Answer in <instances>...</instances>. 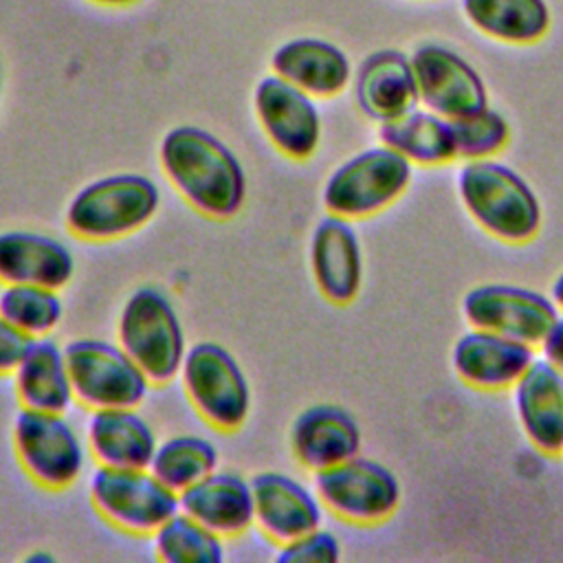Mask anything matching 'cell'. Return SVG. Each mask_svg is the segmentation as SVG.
Segmentation results:
<instances>
[{"instance_id": "cell-1", "label": "cell", "mask_w": 563, "mask_h": 563, "mask_svg": "<svg viewBox=\"0 0 563 563\" xmlns=\"http://www.w3.org/2000/svg\"><path fill=\"white\" fill-rule=\"evenodd\" d=\"M158 163L174 191L200 216L229 220L246 200V172L238 154L198 125L172 128L158 147Z\"/></svg>"}, {"instance_id": "cell-2", "label": "cell", "mask_w": 563, "mask_h": 563, "mask_svg": "<svg viewBox=\"0 0 563 563\" xmlns=\"http://www.w3.org/2000/svg\"><path fill=\"white\" fill-rule=\"evenodd\" d=\"M457 198L473 222L506 244L530 242L543 222L532 185L497 158L464 161L455 178Z\"/></svg>"}, {"instance_id": "cell-3", "label": "cell", "mask_w": 563, "mask_h": 563, "mask_svg": "<svg viewBox=\"0 0 563 563\" xmlns=\"http://www.w3.org/2000/svg\"><path fill=\"white\" fill-rule=\"evenodd\" d=\"M161 209L158 185L136 172L106 174L79 187L64 209L70 235L84 242H114L145 229Z\"/></svg>"}, {"instance_id": "cell-4", "label": "cell", "mask_w": 563, "mask_h": 563, "mask_svg": "<svg viewBox=\"0 0 563 563\" xmlns=\"http://www.w3.org/2000/svg\"><path fill=\"white\" fill-rule=\"evenodd\" d=\"M114 341L152 385L172 383L189 347L176 306L156 286H141L128 295L117 317Z\"/></svg>"}, {"instance_id": "cell-5", "label": "cell", "mask_w": 563, "mask_h": 563, "mask_svg": "<svg viewBox=\"0 0 563 563\" xmlns=\"http://www.w3.org/2000/svg\"><path fill=\"white\" fill-rule=\"evenodd\" d=\"M11 446L22 473L51 493L75 486L90 460L84 433L66 413L20 407L11 424Z\"/></svg>"}, {"instance_id": "cell-6", "label": "cell", "mask_w": 563, "mask_h": 563, "mask_svg": "<svg viewBox=\"0 0 563 563\" xmlns=\"http://www.w3.org/2000/svg\"><path fill=\"white\" fill-rule=\"evenodd\" d=\"M413 165L387 145L361 150L336 165L321 189L325 213L365 220L391 207L409 187Z\"/></svg>"}, {"instance_id": "cell-7", "label": "cell", "mask_w": 563, "mask_h": 563, "mask_svg": "<svg viewBox=\"0 0 563 563\" xmlns=\"http://www.w3.org/2000/svg\"><path fill=\"white\" fill-rule=\"evenodd\" d=\"M180 385L191 409L216 431L233 433L251 413V383L238 358L216 341L187 347Z\"/></svg>"}, {"instance_id": "cell-8", "label": "cell", "mask_w": 563, "mask_h": 563, "mask_svg": "<svg viewBox=\"0 0 563 563\" xmlns=\"http://www.w3.org/2000/svg\"><path fill=\"white\" fill-rule=\"evenodd\" d=\"M88 499L110 528L132 537H152L180 510L178 493L150 468L95 466L88 477Z\"/></svg>"}, {"instance_id": "cell-9", "label": "cell", "mask_w": 563, "mask_h": 563, "mask_svg": "<svg viewBox=\"0 0 563 563\" xmlns=\"http://www.w3.org/2000/svg\"><path fill=\"white\" fill-rule=\"evenodd\" d=\"M64 352L75 402L88 411L141 407L154 387L117 341L81 336L68 341Z\"/></svg>"}, {"instance_id": "cell-10", "label": "cell", "mask_w": 563, "mask_h": 563, "mask_svg": "<svg viewBox=\"0 0 563 563\" xmlns=\"http://www.w3.org/2000/svg\"><path fill=\"white\" fill-rule=\"evenodd\" d=\"M312 486L325 512L352 526L387 521L398 510L402 497L394 471L361 453L312 473Z\"/></svg>"}, {"instance_id": "cell-11", "label": "cell", "mask_w": 563, "mask_h": 563, "mask_svg": "<svg viewBox=\"0 0 563 563\" xmlns=\"http://www.w3.org/2000/svg\"><path fill=\"white\" fill-rule=\"evenodd\" d=\"M462 314L471 328L506 334L539 347L561 310L550 295L541 290L488 282L473 286L462 299Z\"/></svg>"}, {"instance_id": "cell-12", "label": "cell", "mask_w": 563, "mask_h": 563, "mask_svg": "<svg viewBox=\"0 0 563 563\" xmlns=\"http://www.w3.org/2000/svg\"><path fill=\"white\" fill-rule=\"evenodd\" d=\"M260 130L290 161H308L321 143V112L306 90L273 75L260 79L253 92Z\"/></svg>"}, {"instance_id": "cell-13", "label": "cell", "mask_w": 563, "mask_h": 563, "mask_svg": "<svg viewBox=\"0 0 563 563\" xmlns=\"http://www.w3.org/2000/svg\"><path fill=\"white\" fill-rule=\"evenodd\" d=\"M420 106L444 119H462L488 108L482 75L455 51L440 44L418 46L411 55Z\"/></svg>"}, {"instance_id": "cell-14", "label": "cell", "mask_w": 563, "mask_h": 563, "mask_svg": "<svg viewBox=\"0 0 563 563\" xmlns=\"http://www.w3.org/2000/svg\"><path fill=\"white\" fill-rule=\"evenodd\" d=\"M308 266L319 295L334 303H352L363 286V244L352 220L325 213L310 233Z\"/></svg>"}, {"instance_id": "cell-15", "label": "cell", "mask_w": 563, "mask_h": 563, "mask_svg": "<svg viewBox=\"0 0 563 563\" xmlns=\"http://www.w3.org/2000/svg\"><path fill=\"white\" fill-rule=\"evenodd\" d=\"M255 528L273 543L284 545L323 523L325 508L314 490L295 475L262 471L251 477Z\"/></svg>"}, {"instance_id": "cell-16", "label": "cell", "mask_w": 563, "mask_h": 563, "mask_svg": "<svg viewBox=\"0 0 563 563\" xmlns=\"http://www.w3.org/2000/svg\"><path fill=\"white\" fill-rule=\"evenodd\" d=\"M534 358V345L482 328L464 332L451 352L457 378L482 391L512 389Z\"/></svg>"}, {"instance_id": "cell-17", "label": "cell", "mask_w": 563, "mask_h": 563, "mask_svg": "<svg viewBox=\"0 0 563 563\" xmlns=\"http://www.w3.org/2000/svg\"><path fill=\"white\" fill-rule=\"evenodd\" d=\"M361 440L356 418L332 402H314L301 409L288 431L290 453L308 473H319L358 455Z\"/></svg>"}, {"instance_id": "cell-18", "label": "cell", "mask_w": 563, "mask_h": 563, "mask_svg": "<svg viewBox=\"0 0 563 563\" xmlns=\"http://www.w3.org/2000/svg\"><path fill=\"white\" fill-rule=\"evenodd\" d=\"M73 251L55 235L33 229L0 231V286L31 284L62 290L75 275Z\"/></svg>"}, {"instance_id": "cell-19", "label": "cell", "mask_w": 563, "mask_h": 563, "mask_svg": "<svg viewBox=\"0 0 563 563\" xmlns=\"http://www.w3.org/2000/svg\"><path fill=\"white\" fill-rule=\"evenodd\" d=\"M519 427L528 442L543 455L563 453V374L543 356L512 387Z\"/></svg>"}, {"instance_id": "cell-20", "label": "cell", "mask_w": 563, "mask_h": 563, "mask_svg": "<svg viewBox=\"0 0 563 563\" xmlns=\"http://www.w3.org/2000/svg\"><path fill=\"white\" fill-rule=\"evenodd\" d=\"M180 510L224 541L255 528L251 479L235 471L216 468L194 486L178 493Z\"/></svg>"}, {"instance_id": "cell-21", "label": "cell", "mask_w": 563, "mask_h": 563, "mask_svg": "<svg viewBox=\"0 0 563 563\" xmlns=\"http://www.w3.org/2000/svg\"><path fill=\"white\" fill-rule=\"evenodd\" d=\"M95 466L150 468L158 438L139 407H110L90 411L84 429Z\"/></svg>"}, {"instance_id": "cell-22", "label": "cell", "mask_w": 563, "mask_h": 563, "mask_svg": "<svg viewBox=\"0 0 563 563\" xmlns=\"http://www.w3.org/2000/svg\"><path fill=\"white\" fill-rule=\"evenodd\" d=\"M354 97L372 121H389L420 106L411 57L383 48L367 55L354 75Z\"/></svg>"}, {"instance_id": "cell-23", "label": "cell", "mask_w": 563, "mask_h": 563, "mask_svg": "<svg viewBox=\"0 0 563 563\" xmlns=\"http://www.w3.org/2000/svg\"><path fill=\"white\" fill-rule=\"evenodd\" d=\"M273 73L314 99L341 95L352 81L347 55L321 37H295L277 46L271 57Z\"/></svg>"}, {"instance_id": "cell-24", "label": "cell", "mask_w": 563, "mask_h": 563, "mask_svg": "<svg viewBox=\"0 0 563 563\" xmlns=\"http://www.w3.org/2000/svg\"><path fill=\"white\" fill-rule=\"evenodd\" d=\"M11 378L22 409L66 413L75 405L66 352L51 336L31 341Z\"/></svg>"}, {"instance_id": "cell-25", "label": "cell", "mask_w": 563, "mask_h": 563, "mask_svg": "<svg viewBox=\"0 0 563 563\" xmlns=\"http://www.w3.org/2000/svg\"><path fill=\"white\" fill-rule=\"evenodd\" d=\"M378 139L383 145L402 154L411 165L440 167L457 158L451 119L424 106L378 123Z\"/></svg>"}, {"instance_id": "cell-26", "label": "cell", "mask_w": 563, "mask_h": 563, "mask_svg": "<svg viewBox=\"0 0 563 563\" xmlns=\"http://www.w3.org/2000/svg\"><path fill=\"white\" fill-rule=\"evenodd\" d=\"M468 22L506 44H534L550 29L545 0H462Z\"/></svg>"}, {"instance_id": "cell-27", "label": "cell", "mask_w": 563, "mask_h": 563, "mask_svg": "<svg viewBox=\"0 0 563 563\" xmlns=\"http://www.w3.org/2000/svg\"><path fill=\"white\" fill-rule=\"evenodd\" d=\"M220 468L218 446L198 433H178L158 440L150 471L172 490L183 493Z\"/></svg>"}, {"instance_id": "cell-28", "label": "cell", "mask_w": 563, "mask_h": 563, "mask_svg": "<svg viewBox=\"0 0 563 563\" xmlns=\"http://www.w3.org/2000/svg\"><path fill=\"white\" fill-rule=\"evenodd\" d=\"M152 552L163 563H222L224 539L178 510L150 537Z\"/></svg>"}, {"instance_id": "cell-29", "label": "cell", "mask_w": 563, "mask_h": 563, "mask_svg": "<svg viewBox=\"0 0 563 563\" xmlns=\"http://www.w3.org/2000/svg\"><path fill=\"white\" fill-rule=\"evenodd\" d=\"M0 317L31 339L51 336L64 317L59 290L31 284H9L0 290Z\"/></svg>"}, {"instance_id": "cell-30", "label": "cell", "mask_w": 563, "mask_h": 563, "mask_svg": "<svg viewBox=\"0 0 563 563\" xmlns=\"http://www.w3.org/2000/svg\"><path fill=\"white\" fill-rule=\"evenodd\" d=\"M455 152L462 161L495 158L510 141V125L495 108H484L462 119H453Z\"/></svg>"}, {"instance_id": "cell-31", "label": "cell", "mask_w": 563, "mask_h": 563, "mask_svg": "<svg viewBox=\"0 0 563 563\" xmlns=\"http://www.w3.org/2000/svg\"><path fill=\"white\" fill-rule=\"evenodd\" d=\"M275 559L279 563H334L341 559V539L332 530L319 526L277 545Z\"/></svg>"}, {"instance_id": "cell-32", "label": "cell", "mask_w": 563, "mask_h": 563, "mask_svg": "<svg viewBox=\"0 0 563 563\" xmlns=\"http://www.w3.org/2000/svg\"><path fill=\"white\" fill-rule=\"evenodd\" d=\"M31 336L11 325L4 317H0V376H11L20 361L24 358Z\"/></svg>"}, {"instance_id": "cell-33", "label": "cell", "mask_w": 563, "mask_h": 563, "mask_svg": "<svg viewBox=\"0 0 563 563\" xmlns=\"http://www.w3.org/2000/svg\"><path fill=\"white\" fill-rule=\"evenodd\" d=\"M541 356L563 374V312L539 345Z\"/></svg>"}, {"instance_id": "cell-34", "label": "cell", "mask_w": 563, "mask_h": 563, "mask_svg": "<svg viewBox=\"0 0 563 563\" xmlns=\"http://www.w3.org/2000/svg\"><path fill=\"white\" fill-rule=\"evenodd\" d=\"M550 297L554 299V303H556V308L563 312V271L554 277V282H552V288H550Z\"/></svg>"}, {"instance_id": "cell-35", "label": "cell", "mask_w": 563, "mask_h": 563, "mask_svg": "<svg viewBox=\"0 0 563 563\" xmlns=\"http://www.w3.org/2000/svg\"><path fill=\"white\" fill-rule=\"evenodd\" d=\"M26 561H29V563H44V561H53V556H51L48 552H42V550H40V552L29 554Z\"/></svg>"}, {"instance_id": "cell-36", "label": "cell", "mask_w": 563, "mask_h": 563, "mask_svg": "<svg viewBox=\"0 0 563 563\" xmlns=\"http://www.w3.org/2000/svg\"><path fill=\"white\" fill-rule=\"evenodd\" d=\"M90 2H99V4H114V7H121V4H132L136 0H90Z\"/></svg>"}, {"instance_id": "cell-37", "label": "cell", "mask_w": 563, "mask_h": 563, "mask_svg": "<svg viewBox=\"0 0 563 563\" xmlns=\"http://www.w3.org/2000/svg\"><path fill=\"white\" fill-rule=\"evenodd\" d=\"M561 455H563V453H561Z\"/></svg>"}]
</instances>
